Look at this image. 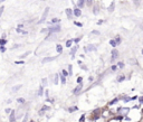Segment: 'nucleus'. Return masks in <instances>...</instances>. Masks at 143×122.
<instances>
[{"label": "nucleus", "mask_w": 143, "mask_h": 122, "mask_svg": "<svg viewBox=\"0 0 143 122\" xmlns=\"http://www.w3.org/2000/svg\"><path fill=\"white\" fill-rule=\"evenodd\" d=\"M130 112V109L129 108H119L118 109V113L119 115H122V116H124V118H125L126 116V114Z\"/></svg>", "instance_id": "nucleus-1"}, {"label": "nucleus", "mask_w": 143, "mask_h": 122, "mask_svg": "<svg viewBox=\"0 0 143 122\" xmlns=\"http://www.w3.org/2000/svg\"><path fill=\"white\" fill-rule=\"evenodd\" d=\"M48 12H49V7H46L45 10H44V12H43V16H41L40 20H39V21H38V22H39V24H41V22H45L46 18H47V16H48Z\"/></svg>", "instance_id": "nucleus-2"}, {"label": "nucleus", "mask_w": 143, "mask_h": 122, "mask_svg": "<svg viewBox=\"0 0 143 122\" xmlns=\"http://www.w3.org/2000/svg\"><path fill=\"white\" fill-rule=\"evenodd\" d=\"M49 33L50 34H54V33H58L61 30V26L59 25H55V26H51L50 28H48Z\"/></svg>", "instance_id": "nucleus-3"}, {"label": "nucleus", "mask_w": 143, "mask_h": 122, "mask_svg": "<svg viewBox=\"0 0 143 122\" xmlns=\"http://www.w3.org/2000/svg\"><path fill=\"white\" fill-rule=\"evenodd\" d=\"M118 57H119V51H118V49H115V48L112 49V58H111V62H112V63H113V62L115 61Z\"/></svg>", "instance_id": "nucleus-4"}, {"label": "nucleus", "mask_w": 143, "mask_h": 122, "mask_svg": "<svg viewBox=\"0 0 143 122\" xmlns=\"http://www.w3.org/2000/svg\"><path fill=\"white\" fill-rule=\"evenodd\" d=\"M84 51L86 52H96V46L93 45V44H90L88 46H86V47H84Z\"/></svg>", "instance_id": "nucleus-5"}, {"label": "nucleus", "mask_w": 143, "mask_h": 122, "mask_svg": "<svg viewBox=\"0 0 143 122\" xmlns=\"http://www.w3.org/2000/svg\"><path fill=\"white\" fill-rule=\"evenodd\" d=\"M101 115V109H96V110L93 111V119L94 120H97Z\"/></svg>", "instance_id": "nucleus-6"}, {"label": "nucleus", "mask_w": 143, "mask_h": 122, "mask_svg": "<svg viewBox=\"0 0 143 122\" xmlns=\"http://www.w3.org/2000/svg\"><path fill=\"white\" fill-rule=\"evenodd\" d=\"M65 12H66L67 18H68V19L71 20V19H72V17H73V15H74V10H72L71 8H67L66 10H65Z\"/></svg>", "instance_id": "nucleus-7"}, {"label": "nucleus", "mask_w": 143, "mask_h": 122, "mask_svg": "<svg viewBox=\"0 0 143 122\" xmlns=\"http://www.w3.org/2000/svg\"><path fill=\"white\" fill-rule=\"evenodd\" d=\"M82 89H83V84H78L76 87H75L74 90H73V93H74L75 95L79 94V92H80V91H82Z\"/></svg>", "instance_id": "nucleus-8"}, {"label": "nucleus", "mask_w": 143, "mask_h": 122, "mask_svg": "<svg viewBox=\"0 0 143 122\" xmlns=\"http://www.w3.org/2000/svg\"><path fill=\"white\" fill-rule=\"evenodd\" d=\"M56 59V57H45V58L41 61V63L43 64H45V63H49V62H51V61H55Z\"/></svg>", "instance_id": "nucleus-9"}, {"label": "nucleus", "mask_w": 143, "mask_h": 122, "mask_svg": "<svg viewBox=\"0 0 143 122\" xmlns=\"http://www.w3.org/2000/svg\"><path fill=\"white\" fill-rule=\"evenodd\" d=\"M47 110H50V108H49V106H47V105H44L43 108L40 109V111H39V115H43V114L45 113Z\"/></svg>", "instance_id": "nucleus-10"}, {"label": "nucleus", "mask_w": 143, "mask_h": 122, "mask_svg": "<svg viewBox=\"0 0 143 122\" xmlns=\"http://www.w3.org/2000/svg\"><path fill=\"white\" fill-rule=\"evenodd\" d=\"M85 1H86V0H78V1H77V8H83V7L85 6Z\"/></svg>", "instance_id": "nucleus-11"}, {"label": "nucleus", "mask_w": 143, "mask_h": 122, "mask_svg": "<svg viewBox=\"0 0 143 122\" xmlns=\"http://www.w3.org/2000/svg\"><path fill=\"white\" fill-rule=\"evenodd\" d=\"M77 49H78V46H74V47H72L71 49V55H72V58H74V56H75V53L77 52Z\"/></svg>", "instance_id": "nucleus-12"}, {"label": "nucleus", "mask_w": 143, "mask_h": 122, "mask_svg": "<svg viewBox=\"0 0 143 122\" xmlns=\"http://www.w3.org/2000/svg\"><path fill=\"white\" fill-rule=\"evenodd\" d=\"M114 8H115V1H112V4L110 5V7L107 8V11L108 12H113L114 11Z\"/></svg>", "instance_id": "nucleus-13"}, {"label": "nucleus", "mask_w": 143, "mask_h": 122, "mask_svg": "<svg viewBox=\"0 0 143 122\" xmlns=\"http://www.w3.org/2000/svg\"><path fill=\"white\" fill-rule=\"evenodd\" d=\"M80 15H82V11H80V9H79V8H76V9H74V16H76V17H79Z\"/></svg>", "instance_id": "nucleus-14"}, {"label": "nucleus", "mask_w": 143, "mask_h": 122, "mask_svg": "<svg viewBox=\"0 0 143 122\" xmlns=\"http://www.w3.org/2000/svg\"><path fill=\"white\" fill-rule=\"evenodd\" d=\"M9 122H16V118H15V112L12 111L10 113V118H9Z\"/></svg>", "instance_id": "nucleus-15"}, {"label": "nucleus", "mask_w": 143, "mask_h": 122, "mask_svg": "<svg viewBox=\"0 0 143 122\" xmlns=\"http://www.w3.org/2000/svg\"><path fill=\"white\" fill-rule=\"evenodd\" d=\"M119 100H120L119 97H115V99H113V100H112L111 102L108 103V106H111V105H114V104H116V103L119 102Z\"/></svg>", "instance_id": "nucleus-16"}, {"label": "nucleus", "mask_w": 143, "mask_h": 122, "mask_svg": "<svg viewBox=\"0 0 143 122\" xmlns=\"http://www.w3.org/2000/svg\"><path fill=\"white\" fill-rule=\"evenodd\" d=\"M98 11H100V8H98V5H95L94 8H93V12H94V15H97Z\"/></svg>", "instance_id": "nucleus-17"}, {"label": "nucleus", "mask_w": 143, "mask_h": 122, "mask_svg": "<svg viewBox=\"0 0 143 122\" xmlns=\"http://www.w3.org/2000/svg\"><path fill=\"white\" fill-rule=\"evenodd\" d=\"M126 77H125V75H123V74H121L120 76L118 77V82H123L124 80H125Z\"/></svg>", "instance_id": "nucleus-18"}, {"label": "nucleus", "mask_w": 143, "mask_h": 122, "mask_svg": "<svg viewBox=\"0 0 143 122\" xmlns=\"http://www.w3.org/2000/svg\"><path fill=\"white\" fill-rule=\"evenodd\" d=\"M110 45L112 46V47H116V46H118V44H116L115 39H111L110 40Z\"/></svg>", "instance_id": "nucleus-19"}, {"label": "nucleus", "mask_w": 143, "mask_h": 122, "mask_svg": "<svg viewBox=\"0 0 143 122\" xmlns=\"http://www.w3.org/2000/svg\"><path fill=\"white\" fill-rule=\"evenodd\" d=\"M61 82L62 84H66V76H64V75H61Z\"/></svg>", "instance_id": "nucleus-20"}, {"label": "nucleus", "mask_w": 143, "mask_h": 122, "mask_svg": "<svg viewBox=\"0 0 143 122\" xmlns=\"http://www.w3.org/2000/svg\"><path fill=\"white\" fill-rule=\"evenodd\" d=\"M58 21H61L58 18H53V19H51V21H50V24H51V25H55V24H57Z\"/></svg>", "instance_id": "nucleus-21"}, {"label": "nucleus", "mask_w": 143, "mask_h": 122, "mask_svg": "<svg viewBox=\"0 0 143 122\" xmlns=\"http://www.w3.org/2000/svg\"><path fill=\"white\" fill-rule=\"evenodd\" d=\"M78 109H77V106H72V108H68V112H75V111H77Z\"/></svg>", "instance_id": "nucleus-22"}, {"label": "nucleus", "mask_w": 143, "mask_h": 122, "mask_svg": "<svg viewBox=\"0 0 143 122\" xmlns=\"http://www.w3.org/2000/svg\"><path fill=\"white\" fill-rule=\"evenodd\" d=\"M20 87H21V85H16V86H14L12 87V92H17L18 90H20Z\"/></svg>", "instance_id": "nucleus-23"}, {"label": "nucleus", "mask_w": 143, "mask_h": 122, "mask_svg": "<svg viewBox=\"0 0 143 122\" xmlns=\"http://www.w3.org/2000/svg\"><path fill=\"white\" fill-rule=\"evenodd\" d=\"M72 44H73V39H68L66 41V47H72Z\"/></svg>", "instance_id": "nucleus-24"}, {"label": "nucleus", "mask_w": 143, "mask_h": 122, "mask_svg": "<svg viewBox=\"0 0 143 122\" xmlns=\"http://www.w3.org/2000/svg\"><path fill=\"white\" fill-rule=\"evenodd\" d=\"M56 51L58 52V53H62V52H63V46H62V45H57Z\"/></svg>", "instance_id": "nucleus-25"}, {"label": "nucleus", "mask_w": 143, "mask_h": 122, "mask_svg": "<svg viewBox=\"0 0 143 122\" xmlns=\"http://www.w3.org/2000/svg\"><path fill=\"white\" fill-rule=\"evenodd\" d=\"M58 74H55V77H54V84H58Z\"/></svg>", "instance_id": "nucleus-26"}, {"label": "nucleus", "mask_w": 143, "mask_h": 122, "mask_svg": "<svg viewBox=\"0 0 143 122\" xmlns=\"http://www.w3.org/2000/svg\"><path fill=\"white\" fill-rule=\"evenodd\" d=\"M118 67H119V68H124V62H119Z\"/></svg>", "instance_id": "nucleus-27"}, {"label": "nucleus", "mask_w": 143, "mask_h": 122, "mask_svg": "<svg viewBox=\"0 0 143 122\" xmlns=\"http://www.w3.org/2000/svg\"><path fill=\"white\" fill-rule=\"evenodd\" d=\"M115 41H116V44H118V45H120V44H121V37H120V36H116L115 37Z\"/></svg>", "instance_id": "nucleus-28"}, {"label": "nucleus", "mask_w": 143, "mask_h": 122, "mask_svg": "<svg viewBox=\"0 0 143 122\" xmlns=\"http://www.w3.org/2000/svg\"><path fill=\"white\" fill-rule=\"evenodd\" d=\"M29 54H30V52H26V53H24L21 56H19V57H20V58H25V57H27Z\"/></svg>", "instance_id": "nucleus-29"}, {"label": "nucleus", "mask_w": 143, "mask_h": 122, "mask_svg": "<svg viewBox=\"0 0 143 122\" xmlns=\"http://www.w3.org/2000/svg\"><path fill=\"white\" fill-rule=\"evenodd\" d=\"M43 93H44V89H43V86H40L39 87V91H38V95L41 96V95H43Z\"/></svg>", "instance_id": "nucleus-30"}, {"label": "nucleus", "mask_w": 143, "mask_h": 122, "mask_svg": "<svg viewBox=\"0 0 143 122\" xmlns=\"http://www.w3.org/2000/svg\"><path fill=\"white\" fill-rule=\"evenodd\" d=\"M68 73H69V75H73V67H72V65H68Z\"/></svg>", "instance_id": "nucleus-31"}, {"label": "nucleus", "mask_w": 143, "mask_h": 122, "mask_svg": "<svg viewBox=\"0 0 143 122\" xmlns=\"http://www.w3.org/2000/svg\"><path fill=\"white\" fill-rule=\"evenodd\" d=\"M6 43H7L6 39H0V46H5L6 45Z\"/></svg>", "instance_id": "nucleus-32"}, {"label": "nucleus", "mask_w": 143, "mask_h": 122, "mask_svg": "<svg viewBox=\"0 0 143 122\" xmlns=\"http://www.w3.org/2000/svg\"><path fill=\"white\" fill-rule=\"evenodd\" d=\"M62 75H64V76H68L69 73L67 71H65V69H63V71H62Z\"/></svg>", "instance_id": "nucleus-33"}, {"label": "nucleus", "mask_w": 143, "mask_h": 122, "mask_svg": "<svg viewBox=\"0 0 143 122\" xmlns=\"http://www.w3.org/2000/svg\"><path fill=\"white\" fill-rule=\"evenodd\" d=\"M41 83H43V86H46L47 85V79H43L41 80Z\"/></svg>", "instance_id": "nucleus-34"}, {"label": "nucleus", "mask_w": 143, "mask_h": 122, "mask_svg": "<svg viewBox=\"0 0 143 122\" xmlns=\"http://www.w3.org/2000/svg\"><path fill=\"white\" fill-rule=\"evenodd\" d=\"M17 102H18V103H24V102H25V99H24V97L17 99Z\"/></svg>", "instance_id": "nucleus-35"}, {"label": "nucleus", "mask_w": 143, "mask_h": 122, "mask_svg": "<svg viewBox=\"0 0 143 122\" xmlns=\"http://www.w3.org/2000/svg\"><path fill=\"white\" fill-rule=\"evenodd\" d=\"M6 47H5V46H0V52H1V53H5V52H6Z\"/></svg>", "instance_id": "nucleus-36"}, {"label": "nucleus", "mask_w": 143, "mask_h": 122, "mask_svg": "<svg viewBox=\"0 0 143 122\" xmlns=\"http://www.w3.org/2000/svg\"><path fill=\"white\" fill-rule=\"evenodd\" d=\"M119 68V67H118V65H112V67H111V69H112V71H116V69H118Z\"/></svg>", "instance_id": "nucleus-37"}, {"label": "nucleus", "mask_w": 143, "mask_h": 122, "mask_svg": "<svg viewBox=\"0 0 143 122\" xmlns=\"http://www.w3.org/2000/svg\"><path fill=\"white\" fill-rule=\"evenodd\" d=\"M140 1H141V0H133V2H134V5H135V6H139V5H140Z\"/></svg>", "instance_id": "nucleus-38"}, {"label": "nucleus", "mask_w": 143, "mask_h": 122, "mask_svg": "<svg viewBox=\"0 0 143 122\" xmlns=\"http://www.w3.org/2000/svg\"><path fill=\"white\" fill-rule=\"evenodd\" d=\"M139 103H140V104H143V95L139 97Z\"/></svg>", "instance_id": "nucleus-39"}, {"label": "nucleus", "mask_w": 143, "mask_h": 122, "mask_svg": "<svg viewBox=\"0 0 143 122\" xmlns=\"http://www.w3.org/2000/svg\"><path fill=\"white\" fill-rule=\"evenodd\" d=\"M82 82H83V77H78V79H77V83H78V84H82Z\"/></svg>", "instance_id": "nucleus-40"}, {"label": "nucleus", "mask_w": 143, "mask_h": 122, "mask_svg": "<svg viewBox=\"0 0 143 122\" xmlns=\"http://www.w3.org/2000/svg\"><path fill=\"white\" fill-rule=\"evenodd\" d=\"M4 9H5V7H4V6L0 7V17H1V15H2V11H4Z\"/></svg>", "instance_id": "nucleus-41"}, {"label": "nucleus", "mask_w": 143, "mask_h": 122, "mask_svg": "<svg viewBox=\"0 0 143 122\" xmlns=\"http://www.w3.org/2000/svg\"><path fill=\"white\" fill-rule=\"evenodd\" d=\"M5 111H6V113H7V114H10V113L12 112V110H10V109H6Z\"/></svg>", "instance_id": "nucleus-42"}, {"label": "nucleus", "mask_w": 143, "mask_h": 122, "mask_svg": "<svg viewBox=\"0 0 143 122\" xmlns=\"http://www.w3.org/2000/svg\"><path fill=\"white\" fill-rule=\"evenodd\" d=\"M84 119H85V115L83 114V115L80 116V119H79V122H84Z\"/></svg>", "instance_id": "nucleus-43"}, {"label": "nucleus", "mask_w": 143, "mask_h": 122, "mask_svg": "<svg viewBox=\"0 0 143 122\" xmlns=\"http://www.w3.org/2000/svg\"><path fill=\"white\" fill-rule=\"evenodd\" d=\"M92 35H100V32H96V30H94V32H92Z\"/></svg>", "instance_id": "nucleus-44"}, {"label": "nucleus", "mask_w": 143, "mask_h": 122, "mask_svg": "<svg viewBox=\"0 0 143 122\" xmlns=\"http://www.w3.org/2000/svg\"><path fill=\"white\" fill-rule=\"evenodd\" d=\"M15 64H24V62L22 61H16L15 62Z\"/></svg>", "instance_id": "nucleus-45"}, {"label": "nucleus", "mask_w": 143, "mask_h": 122, "mask_svg": "<svg viewBox=\"0 0 143 122\" xmlns=\"http://www.w3.org/2000/svg\"><path fill=\"white\" fill-rule=\"evenodd\" d=\"M18 47H20V45H19V44H18V45L16 44V45H14V47H12V49H16V48H18Z\"/></svg>", "instance_id": "nucleus-46"}, {"label": "nucleus", "mask_w": 143, "mask_h": 122, "mask_svg": "<svg viewBox=\"0 0 143 122\" xmlns=\"http://www.w3.org/2000/svg\"><path fill=\"white\" fill-rule=\"evenodd\" d=\"M75 25H76V26H78V27H82V24H80V22H76V21H75Z\"/></svg>", "instance_id": "nucleus-47"}, {"label": "nucleus", "mask_w": 143, "mask_h": 122, "mask_svg": "<svg viewBox=\"0 0 143 122\" xmlns=\"http://www.w3.org/2000/svg\"><path fill=\"white\" fill-rule=\"evenodd\" d=\"M80 67H82V69H84V71H87V67L85 66V65H82Z\"/></svg>", "instance_id": "nucleus-48"}, {"label": "nucleus", "mask_w": 143, "mask_h": 122, "mask_svg": "<svg viewBox=\"0 0 143 122\" xmlns=\"http://www.w3.org/2000/svg\"><path fill=\"white\" fill-rule=\"evenodd\" d=\"M80 40V38L78 37V38H75V39H74V41H75V43H78V41Z\"/></svg>", "instance_id": "nucleus-49"}, {"label": "nucleus", "mask_w": 143, "mask_h": 122, "mask_svg": "<svg viewBox=\"0 0 143 122\" xmlns=\"http://www.w3.org/2000/svg\"><path fill=\"white\" fill-rule=\"evenodd\" d=\"M103 21H104V20H98V21H97V25H102Z\"/></svg>", "instance_id": "nucleus-50"}, {"label": "nucleus", "mask_w": 143, "mask_h": 122, "mask_svg": "<svg viewBox=\"0 0 143 122\" xmlns=\"http://www.w3.org/2000/svg\"><path fill=\"white\" fill-rule=\"evenodd\" d=\"M86 1H87V4H88V5H92L93 0H86Z\"/></svg>", "instance_id": "nucleus-51"}, {"label": "nucleus", "mask_w": 143, "mask_h": 122, "mask_svg": "<svg viewBox=\"0 0 143 122\" xmlns=\"http://www.w3.org/2000/svg\"><path fill=\"white\" fill-rule=\"evenodd\" d=\"M27 118H28V114H26V115H25V119H24V121H22V122H26V120H27Z\"/></svg>", "instance_id": "nucleus-52"}, {"label": "nucleus", "mask_w": 143, "mask_h": 122, "mask_svg": "<svg viewBox=\"0 0 143 122\" xmlns=\"http://www.w3.org/2000/svg\"><path fill=\"white\" fill-rule=\"evenodd\" d=\"M0 1H1V2H2V1H5V0H0Z\"/></svg>", "instance_id": "nucleus-53"}, {"label": "nucleus", "mask_w": 143, "mask_h": 122, "mask_svg": "<svg viewBox=\"0 0 143 122\" xmlns=\"http://www.w3.org/2000/svg\"><path fill=\"white\" fill-rule=\"evenodd\" d=\"M142 55H143V49H142Z\"/></svg>", "instance_id": "nucleus-54"}]
</instances>
